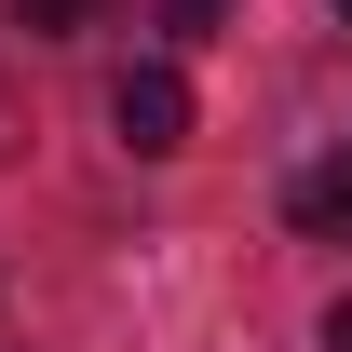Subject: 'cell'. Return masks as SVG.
Segmentation results:
<instances>
[{
  "mask_svg": "<svg viewBox=\"0 0 352 352\" xmlns=\"http://www.w3.org/2000/svg\"><path fill=\"white\" fill-rule=\"evenodd\" d=\"M109 122H122V149H190V82L176 68H122V95H109Z\"/></svg>",
  "mask_w": 352,
  "mask_h": 352,
  "instance_id": "obj_1",
  "label": "cell"
},
{
  "mask_svg": "<svg viewBox=\"0 0 352 352\" xmlns=\"http://www.w3.org/2000/svg\"><path fill=\"white\" fill-rule=\"evenodd\" d=\"M285 217H298L311 244H352V135L325 149V163H298V190H285Z\"/></svg>",
  "mask_w": 352,
  "mask_h": 352,
  "instance_id": "obj_2",
  "label": "cell"
},
{
  "mask_svg": "<svg viewBox=\"0 0 352 352\" xmlns=\"http://www.w3.org/2000/svg\"><path fill=\"white\" fill-rule=\"evenodd\" d=\"M14 28L28 41H68V28H95V0H14Z\"/></svg>",
  "mask_w": 352,
  "mask_h": 352,
  "instance_id": "obj_3",
  "label": "cell"
},
{
  "mask_svg": "<svg viewBox=\"0 0 352 352\" xmlns=\"http://www.w3.org/2000/svg\"><path fill=\"white\" fill-rule=\"evenodd\" d=\"M325 339H339V352H352V298H339V311H325Z\"/></svg>",
  "mask_w": 352,
  "mask_h": 352,
  "instance_id": "obj_4",
  "label": "cell"
},
{
  "mask_svg": "<svg viewBox=\"0 0 352 352\" xmlns=\"http://www.w3.org/2000/svg\"><path fill=\"white\" fill-rule=\"evenodd\" d=\"M339 28H352V0H339Z\"/></svg>",
  "mask_w": 352,
  "mask_h": 352,
  "instance_id": "obj_5",
  "label": "cell"
}]
</instances>
